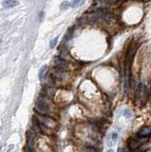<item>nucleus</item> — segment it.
I'll use <instances>...</instances> for the list:
<instances>
[{
	"label": "nucleus",
	"instance_id": "obj_1",
	"mask_svg": "<svg viewBox=\"0 0 151 152\" xmlns=\"http://www.w3.org/2000/svg\"><path fill=\"white\" fill-rule=\"evenodd\" d=\"M111 14L109 12L104 11V10H98L96 12H93L89 14V19L93 21H97V20H107L110 21L111 20Z\"/></svg>",
	"mask_w": 151,
	"mask_h": 152
},
{
	"label": "nucleus",
	"instance_id": "obj_2",
	"mask_svg": "<svg viewBox=\"0 0 151 152\" xmlns=\"http://www.w3.org/2000/svg\"><path fill=\"white\" fill-rule=\"evenodd\" d=\"M36 110L41 114H46L49 110V105L47 104V102L45 101V99L39 97L36 102Z\"/></svg>",
	"mask_w": 151,
	"mask_h": 152
},
{
	"label": "nucleus",
	"instance_id": "obj_3",
	"mask_svg": "<svg viewBox=\"0 0 151 152\" xmlns=\"http://www.w3.org/2000/svg\"><path fill=\"white\" fill-rule=\"evenodd\" d=\"M117 140H118L117 132H112V133H110V134L107 136V140H105V142H107V147H113V145L116 144Z\"/></svg>",
	"mask_w": 151,
	"mask_h": 152
},
{
	"label": "nucleus",
	"instance_id": "obj_4",
	"mask_svg": "<svg viewBox=\"0 0 151 152\" xmlns=\"http://www.w3.org/2000/svg\"><path fill=\"white\" fill-rule=\"evenodd\" d=\"M17 5H18L17 0H4V1H3V6H4L5 9L14 8Z\"/></svg>",
	"mask_w": 151,
	"mask_h": 152
},
{
	"label": "nucleus",
	"instance_id": "obj_5",
	"mask_svg": "<svg viewBox=\"0 0 151 152\" xmlns=\"http://www.w3.org/2000/svg\"><path fill=\"white\" fill-rule=\"evenodd\" d=\"M150 134H151V126H146V128H144L142 130L139 131L138 136H139V137L144 138V137H147V136Z\"/></svg>",
	"mask_w": 151,
	"mask_h": 152
},
{
	"label": "nucleus",
	"instance_id": "obj_6",
	"mask_svg": "<svg viewBox=\"0 0 151 152\" xmlns=\"http://www.w3.org/2000/svg\"><path fill=\"white\" fill-rule=\"evenodd\" d=\"M64 75H65V73H64L61 69H55V71H53V77L59 79V80H62Z\"/></svg>",
	"mask_w": 151,
	"mask_h": 152
},
{
	"label": "nucleus",
	"instance_id": "obj_7",
	"mask_svg": "<svg viewBox=\"0 0 151 152\" xmlns=\"http://www.w3.org/2000/svg\"><path fill=\"white\" fill-rule=\"evenodd\" d=\"M35 145V137L34 136H30L28 139V147L30 148V149H33Z\"/></svg>",
	"mask_w": 151,
	"mask_h": 152
},
{
	"label": "nucleus",
	"instance_id": "obj_8",
	"mask_svg": "<svg viewBox=\"0 0 151 152\" xmlns=\"http://www.w3.org/2000/svg\"><path fill=\"white\" fill-rule=\"evenodd\" d=\"M47 69H48V66H43L42 68L40 69V71H39V79L40 80H42V79L44 78V76L47 72Z\"/></svg>",
	"mask_w": 151,
	"mask_h": 152
},
{
	"label": "nucleus",
	"instance_id": "obj_9",
	"mask_svg": "<svg viewBox=\"0 0 151 152\" xmlns=\"http://www.w3.org/2000/svg\"><path fill=\"white\" fill-rule=\"evenodd\" d=\"M70 7H71V4H70V2H69V1H64L60 6L61 10H66V9H69Z\"/></svg>",
	"mask_w": 151,
	"mask_h": 152
},
{
	"label": "nucleus",
	"instance_id": "obj_10",
	"mask_svg": "<svg viewBox=\"0 0 151 152\" xmlns=\"http://www.w3.org/2000/svg\"><path fill=\"white\" fill-rule=\"evenodd\" d=\"M57 42H58V37L56 36V37H54L53 39L50 42V49H53V48L56 46Z\"/></svg>",
	"mask_w": 151,
	"mask_h": 152
},
{
	"label": "nucleus",
	"instance_id": "obj_11",
	"mask_svg": "<svg viewBox=\"0 0 151 152\" xmlns=\"http://www.w3.org/2000/svg\"><path fill=\"white\" fill-rule=\"evenodd\" d=\"M82 0H73V6H77Z\"/></svg>",
	"mask_w": 151,
	"mask_h": 152
},
{
	"label": "nucleus",
	"instance_id": "obj_12",
	"mask_svg": "<svg viewBox=\"0 0 151 152\" xmlns=\"http://www.w3.org/2000/svg\"><path fill=\"white\" fill-rule=\"evenodd\" d=\"M107 152H114V150H113V149H109V150H107Z\"/></svg>",
	"mask_w": 151,
	"mask_h": 152
}]
</instances>
